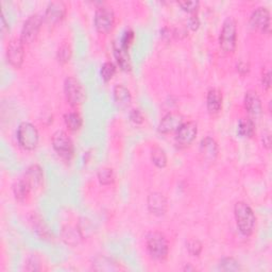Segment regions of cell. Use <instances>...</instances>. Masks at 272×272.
<instances>
[{"label":"cell","mask_w":272,"mask_h":272,"mask_svg":"<svg viewBox=\"0 0 272 272\" xmlns=\"http://www.w3.org/2000/svg\"><path fill=\"white\" fill-rule=\"evenodd\" d=\"M234 216L239 232L244 236H250L257 225V217L252 207L244 201H239L234 205Z\"/></svg>","instance_id":"obj_1"},{"label":"cell","mask_w":272,"mask_h":272,"mask_svg":"<svg viewBox=\"0 0 272 272\" xmlns=\"http://www.w3.org/2000/svg\"><path fill=\"white\" fill-rule=\"evenodd\" d=\"M146 246L150 258L155 261H164L169 253V244L166 236L157 231H152L146 236Z\"/></svg>","instance_id":"obj_2"},{"label":"cell","mask_w":272,"mask_h":272,"mask_svg":"<svg viewBox=\"0 0 272 272\" xmlns=\"http://www.w3.org/2000/svg\"><path fill=\"white\" fill-rule=\"evenodd\" d=\"M237 45V23L232 16H229L222 24L219 35V46L225 53H233Z\"/></svg>","instance_id":"obj_3"},{"label":"cell","mask_w":272,"mask_h":272,"mask_svg":"<svg viewBox=\"0 0 272 272\" xmlns=\"http://www.w3.org/2000/svg\"><path fill=\"white\" fill-rule=\"evenodd\" d=\"M17 141L25 150L37 149L40 141V133L37 126L28 121L22 122L17 129Z\"/></svg>","instance_id":"obj_4"},{"label":"cell","mask_w":272,"mask_h":272,"mask_svg":"<svg viewBox=\"0 0 272 272\" xmlns=\"http://www.w3.org/2000/svg\"><path fill=\"white\" fill-rule=\"evenodd\" d=\"M64 93L67 102L76 107L81 105L85 99V89L82 83L75 77H68L64 82Z\"/></svg>","instance_id":"obj_5"},{"label":"cell","mask_w":272,"mask_h":272,"mask_svg":"<svg viewBox=\"0 0 272 272\" xmlns=\"http://www.w3.org/2000/svg\"><path fill=\"white\" fill-rule=\"evenodd\" d=\"M43 23L44 16L39 13L31 14L25 21L21 33V40L25 45H30L37 40Z\"/></svg>","instance_id":"obj_6"},{"label":"cell","mask_w":272,"mask_h":272,"mask_svg":"<svg viewBox=\"0 0 272 272\" xmlns=\"http://www.w3.org/2000/svg\"><path fill=\"white\" fill-rule=\"evenodd\" d=\"M94 25L99 33H108L115 25L114 11L105 5H101L100 7H98L95 12Z\"/></svg>","instance_id":"obj_7"},{"label":"cell","mask_w":272,"mask_h":272,"mask_svg":"<svg viewBox=\"0 0 272 272\" xmlns=\"http://www.w3.org/2000/svg\"><path fill=\"white\" fill-rule=\"evenodd\" d=\"M52 147L55 151L64 159H69L74 156L75 153V146L71 138L68 136V134L64 131H57L52 135Z\"/></svg>","instance_id":"obj_8"},{"label":"cell","mask_w":272,"mask_h":272,"mask_svg":"<svg viewBox=\"0 0 272 272\" xmlns=\"http://www.w3.org/2000/svg\"><path fill=\"white\" fill-rule=\"evenodd\" d=\"M198 134V125L195 121L184 122L175 134V145L183 149L194 142Z\"/></svg>","instance_id":"obj_9"},{"label":"cell","mask_w":272,"mask_h":272,"mask_svg":"<svg viewBox=\"0 0 272 272\" xmlns=\"http://www.w3.org/2000/svg\"><path fill=\"white\" fill-rule=\"evenodd\" d=\"M270 11L266 7H259L252 12L250 16V26L252 29L268 34L270 33Z\"/></svg>","instance_id":"obj_10"},{"label":"cell","mask_w":272,"mask_h":272,"mask_svg":"<svg viewBox=\"0 0 272 272\" xmlns=\"http://www.w3.org/2000/svg\"><path fill=\"white\" fill-rule=\"evenodd\" d=\"M67 13V7L66 4L64 2H51L48 4L45 14H44V21L48 26H56L59 23H61L64 17L66 16Z\"/></svg>","instance_id":"obj_11"},{"label":"cell","mask_w":272,"mask_h":272,"mask_svg":"<svg viewBox=\"0 0 272 272\" xmlns=\"http://www.w3.org/2000/svg\"><path fill=\"white\" fill-rule=\"evenodd\" d=\"M25 44L21 39L10 41L7 48V59L10 65L14 68H21L25 59Z\"/></svg>","instance_id":"obj_12"},{"label":"cell","mask_w":272,"mask_h":272,"mask_svg":"<svg viewBox=\"0 0 272 272\" xmlns=\"http://www.w3.org/2000/svg\"><path fill=\"white\" fill-rule=\"evenodd\" d=\"M184 116L179 112H169L158 123V131L162 134L177 132L179 128L185 122Z\"/></svg>","instance_id":"obj_13"},{"label":"cell","mask_w":272,"mask_h":272,"mask_svg":"<svg viewBox=\"0 0 272 272\" xmlns=\"http://www.w3.org/2000/svg\"><path fill=\"white\" fill-rule=\"evenodd\" d=\"M147 205L149 212L157 217L164 216L168 210L167 198L162 193H158V191L151 193L148 196Z\"/></svg>","instance_id":"obj_14"},{"label":"cell","mask_w":272,"mask_h":272,"mask_svg":"<svg viewBox=\"0 0 272 272\" xmlns=\"http://www.w3.org/2000/svg\"><path fill=\"white\" fill-rule=\"evenodd\" d=\"M200 154L203 158V161L213 163L216 161V158L219 153V147L218 143L215 140V138L211 136H206L202 138L200 142V148H199Z\"/></svg>","instance_id":"obj_15"},{"label":"cell","mask_w":272,"mask_h":272,"mask_svg":"<svg viewBox=\"0 0 272 272\" xmlns=\"http://www.w3.org/2000/svg\"><path fill=\"white\" fill-rule=\"evenodd\" d=\"M244 104H245V108L252 117H259L263 114L262 100L260 98L259 94L255 90L250 89L246 93Z\"/></svg>","instance_id":"obj_16"},{"label":"cell","mask_w":272,"mask_h":272,"mask_svg":"<svg viewBox=\"0 0 272 272\" xmlns=\"http://www.w3.org/2000/svg\"><path fill=\"white\" fill-rule=\"evenodd\" d=\"M24 179L29 184L31 190H37L41 187L44 181V172L40 165H31L25 173Z\"/></svg>","instance_id":"obj_17"},{"label":"cell","mask_w":272,"mask_h":272,"mask_svg":"<svg viewBox=\"0 0 272 272\" xmlns=\"http://www.w3.org/2000/svg\"><path fill=\"white\" fill-rule=\"evenodd\" d=\"M222 93L218 88H211L206 96V107L210 114H218L222 108Z\"/></svg>","instance_id":"obj_18"},{"label":"cell","mask_w":272,"mask_h":272,"mask_svg":"<svg viewBox=\"0 0 272 272\" xmlns=\"http://www.w3.org/2000/svg\"><path fill=\"white\" fill-rule=\"evenodd\" d=\"M113 96L116 104L121 108L128 107L132 102V94L130 89L123 84H117L114 87Z\"/></svg>","instance_id":"obj_19"},{"label":"cell","mask_w":272,"mask_h":272,"mask_svg":"<svg viewBox=\"0 0 272 272\" xmlns=\"http://www.w3.org/2000/svg\"><path fill=\"white\" fill-rule=\"evenodd\" d=\"M113 53H114V58L118 64V66L124 71H130L131 70V60H130V56L128 50L123 49L119 43H114Z\"/></svg>","instance_id":"obj_20"},{"label":"cell","mask_w":272,"mask_h":272,"mask_svg":"<svg viewBox=\"0 0 272 272\" xmlns=\"http://www.w3.org/2000/svg\"><path fill=\"white\" fill-rule=\"evenodd\" d=\"M93 268L97 271H118L120 267L117 262L110 259L105 255H98L93 261Z\"/></svg>","instance_id":"obj_21"},{"label":"cell","mask_w":272,"mask_h":272,"mask_svg":"<svg viewBox=\"0 0 272 272\" xmlns=\"http://www.w3.org/2000/svg\"><path fill=\"white\" fill-rule=\"evenodd\" d=\"M62 239L64 241V243L69 246H77L82 241V235L78 228L67 226L63 228Z\"/></svg>","instance_id":"obj_22"},{"label":"cell","mask_w":272,"mask_h":272,"mask_svg":"<svg viewBox=\"0 0 272 272\" xmlns=\"http://www.w3.org/2000/svg\"><path fill=\"white\" fill-rule=\"evenodd\" d=\"M237 132L242 137L250 138L255 133V122L250 117L242 118L237 125Z\"/></svg>","instance_id":"obj_23"},{"label":"cell","mask_w":272,"mask_h":272,"mask_svg":"<svg viewBox=\"0 0 272 272\" xmlns=\"http://www.w3.org/2000/svg\"><path fill=\"white\" fill-rule=\"evenodd\" d=\"M30 191H31V188L24 178L20 179L13 185V194H14L15 199L17 201H21V202L25 201L26 198L29 196Z\"/></svg>","instance_id":"obj_24"},{"label":"cell","mask_w":272,"mask_h":272,"mask_svg":"<svg viewBox=\"0 0 272 272\" xmlns=\"http://www.w3.org/2000/svg\"><path fill=\"white\" fill-rule=\"evenodd\" d=\"M64 121H65L66 126L72 132L78 131L83 124L82 116L78 112H69L64 116Z\"/></svg>","instance_id":"obj_25"},{"label":"cell","mask_w":272,"mask_h":272,"mask_svg":"<svg viewBox=\"0 0 272 272\" xmlns=\"http://www.w3.org/2000/svg\"><path fill=\"white\" fill-rule=\"evenodd\" d=\"M151 161L157 168H164L167 165V155L164 149L155 146L151 150Z\"/></svg>","instance_id":"obj_26"},{"label":"cell","mask_w":272,"mask_h":272,"mask_svg":"<svg viewBox=\"0 0 272 272\" xmlns=\"http://www.w3.org/2000/svg\"><path fill=\"white\" fill-rule=\"evenodd\" d=\"M32 223H33V229L35 230L37 234L43 238V239H49L51 236V233L49 231V229L47 228V226L45 225L44 220H42L39 216L34 217L33 220H32Z\"/></svg>","instance_id":"obj_27"},{"label":"cell","mask_w":272,"mask_h":272,"mask_svg":"<svg viewBox=\"0 0 272 272\" xmlns=\"http://www.w3.org/2000/svg\"><path fill=\"white\" fill-rule=\"evenodd\" d=\"M98 180L101 185H111L115 181V173L114 170L108 167L101 168L98 171Z\"/></svg>","instance_id":"obj_28"},{"label":"cell","mask_w":272,"mask_h":272,"mask_svg":"<svg viewBox=\"0 0 272 272\" xmlns=\"http://www.w3.org/2000/svg\"><path fill=\"white\" fill-rule=\"evenodd\" d=\"M116 69H117L116 65L113 62H110V61L105 62L100 69V76H101L103 81L104 82L111 81V80L113 79V77L116 74Z\"/></svg>","instance_id":"obj_29"},{"label":"cell","mask_w":272,"mask_h":272,"mask_svg":"<svg viewBox=\"0 0 272 272\" xmlns=\"http://www.w3.org/2000/svg\"><path fill=\"white\" fill-rule=\"evenodd\" d=\"M219 268L223 271H241L242 265L234 258H225L220 261Z\"/></svg>","instance_id":"obj_30"},{"label":"cell","mask_w":272,"mask_h":272,"mask_svg":"<svg viewBox=\"0 0 272 272\" xmlns=\"http://www.w3.org/2000/svg\"><path fill=\"white\" fill-rule=\"evenodd\" d=\"M71 55H72V51H71V48L69 46V44H66V43H63L58 49V52H57V58H58V61L62 64H65L67 62H69L70 58H71Z\"/></svg>","instance_id":"obj_31"},{"label":"cell","mask_w":272,"mask_h":272,"mask_svg":"<svg viewBox=\"0 0 272 272\" xmlns=\"http://www.w3.org/2000/svg\"><path fill=\"white\" fill-rule=\"evenodd\" d=\"M186 248L188 253L191 255V257H199L203 250V246L201 242L197 238H190L186 243Z\"/></svg>","instance_id":"obj_32"},{"label":"cell","mask_w":272,"mask_h":272,"mask_svg":"<svg viewBox=\"0 0 272 272\" xmlns=\"http://www.w3.org/2000/svg\"><path fill=\"white\" fill-rule=\"evenodd\" d=\"M134 39H135V33L134 31L131 30V29H128L123 32V34L121 37V40H120V46L123 48V49L129 51V48L131 47V45L133 44L134 42Z\"/></svg>","instance_id":"obj_33"},{"label":"cell","mask_w":272,"mask_h":272,"mask_svg":"<svg viewBox=\"0 0 272 272\" xmlns=\"http://www.w3.org/2000/svg\"><path fill=\"white\" fill-rule=\"evenodd\" d=\"M178 5L182 8L183 11L190 13V14H195V13H197V11L199 9L200 3L195 2L194 0V2H179Z\"/></svg>","instance_id":"obj_34"},{"label":"cell","mask_w":272,"mask_h":272,"mask_svg":"<svg viewBox=\"0 0 272 272\" xmlns=\"http://www.w3.org/2000/svg\"><path fill=\"white\" fill-rule=\"evenodd\" d=\"M27 270L29 271H40L42 269L41 267V261L37 257V255H32L27 260Z\"/></svg>","instance_id":"obj_35"},{"label":"cell","mask_w":272,"mask_h":272,"mask_svg":"<svg viewBox=\"0 0 272 272\" xmlns=\"http://www.w3.org/2000/svg\"><path fill=\"white\" fill-rule=\"evenodd\" d=\"M129 117H130V120L135 124H141L143 121H145V117H143L141 112L137 108H134L130 112Z\"/></svg>","instance_id":"obj_36"},{"label":"cell","mask_w":272,"mask_h":272,"mask_svg":"<svg viewBox=\"0 0 272 272\" xmlns=\"http://www.w3.org/2000/svg\"><path fill=\"white\" fill-rule=\"evenodd\" d=\"M187 25H188V28L191 29L193 31H196V30L199 29L200 20H199L198 15L196 13L190 15V17L188 19V22H187Z\"/></svg>","instance_id":"obj_37"},{"label":"cell","mask_w":272,"mask_h":272,"mask_svg":"<svg viewBox=\"0 0 272 272\" xmlns=\"http://www.w3.org/2000/svg\"><path fill=\"white\" fill-rule=\"evenodd\" d=\"M262 86L265 90H268L271 86V74L269 69L265 70L262 75Z\"/></svg>","instance_id":"obj_38"},{"label":"cell","mask_w":272,"mask_h":272,"mask_svg":"<svg viewBox=\"0 0 272 272\" xmlns=\"http://www.w3.org/2000/svg\"><path fill=\"white\" fill-rule=\"evenodd\" d=\"M237 70H238L239 74L244 76V75H246V74L249 72V70H250V65H249L248 63L241 61V62H239V63L237 64Z\"/></svg>","instance_id":"obj_39"},{"label":"cell","mask_w":272,"mask_h":272,"mask_svg":"<svg viewBox=\"0 0 272 272\" xmlns=\"http://www.w3.org/2000/svg\"><path fill=\"white\" fill-rule=\"evenodd\" d=\"M9 30H10L9 24L7 23V21H6V16H5V14L3 13V14H2V34H3V37H6L7 32H8Z\"/></svg>","instance_id":"obj_40"},{"label":"cell","mask_w":272,"mask_h":272,"mask_svg":"<svg viewBox=\"0 0 272 272\" xmlns=\"http://www.w3.org/2000/svg\"><path fill=\"white\" fill-rule=\"evenodd\" d=\"M262 141H263V146L266 149H270L271 146V136L270 133H264L263 137H262Z\"/></svg>","instance_id":"obj_41"},{"label":"cell","mask_w":272,"mask_h":272,"mask_svg":"<svg viewBox=\"0 0 272 272\" xmlns=\"http://www.w3.org/2000/svg\"><path fill=\"white\" fill-rule=\"evenodd\" d=\"M183 270H184V271H189V270H195V268L190 267V266H185V267L183 268Z\"/></svg>","instance_id":"obj_42"}]
</instances>
